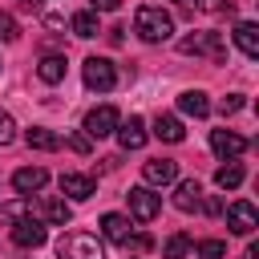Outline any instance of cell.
<instances>
[{
  "label": "cell",
  "instance_id": "cell-7",
  "mask_svg": "<svg viewBox=\"0 0 259 259\" xmlns=\"http://www.w3.org/2000/svg\"><path fill=\"white\" fill-rule=\"evenodd\" d=\"M125 198H130V214H134L138 223H150V219L162 210V198H158L154 190H146V186H134Z\"/></svg>",
  "mask_w": 259,
  "mask_h": 259
},
{
  "label": "cell",
  "instance_id": "cell-13",
  "mask_svg": "<svg viewBox=\"0 0 259 259\" xmlns=\"http://www.w3.org/2000/svg\"><path fill=\"white\" fill-rule=\"evenodd\" d=\"M142 174H146V182H154V186H170V182L178 178V162H170V158H154V162L142 166Z\"/></svg>",
  "mask_w": 259,
  "mask_h": 259
},
{
  "label": "cell",
  "instance_id": "cell-15",
  "mask_svg": "<svg viewBox=\"0 0 259 259\" xmlns=\"http://www.w3.org/2000/svg\"><path fill=\"white\" fill-rule=\"evenodd\" d=\"M198 202H202V186H198V178H182L178 186H174V206L178 210H198Z\"/></svg>",
  "mask_w": 259,
  "mask_h": 259
},
{
  "label": "cell",
  "instance_id": "cell-23",
  "mask_svg": "<svg viewBox=\"0 0 259 259\" xmlns=\"http://www.w3.org/2000/svg\"><path fill=\"white\" fill-rule=\"evenodd\" d=\"M69 28H73V32H77V36H85V40H89V36H97V32H101V28H97V12H77V16H73V20H69Z\"/></svg>",
  "mask_w": 259,
  "mask_h": 259
},
{
  "label": "cell",
  "instance_id": "cell-3",
  "mask_svg": "<svg viewBox=\"0 0 259 259\" xmlns=\"http://www.w3.org/2000/svg\"><path fill=\"white\" fill-rule=\"evenodd\" d=\"M178 49L186 57H210V61H227V49H223V36L219 32H190L178 40Z\"/></svg>",
  "mask_w": 259,
  "mask_h": 259
},
{
  "label": "cell",
  "instance_id": "cell-30",
  "mask_svg": "<svg viewBox=\"0 0 259 259\" xmlns=\"http://www.w3.org/2000/svg\"><path fill=\"white\" fill-rule=\"evenodd\" d=\"M194 8H198V12H219L223 0H194Z\"/></svg>",
  "mask_w": 259,
  "mask_h": 259
},
{
  "label": "cell",
  "instance_id": "cell-28",
  "mask_svg": "<svg viewBox=\"0 0 259 259\" xmlns=\"http://www.w3.org/2000/svg\"><path fill=\"white\" fill-rule=\"evenodd\" d=\"M243 109V93H231V97H223V113H239Z\"/></svg>",
  "mask_w": 259,
  "mask_h": 259
},
{
  "label": "cell",
  "instance_id": "cell-12",
  "mask_svg": "<svg viewBox=\"0 0 259 259\" xmlns=\"http://www.w3.org/2000/svg\"><path fill=\"white\" fill-rule=\"evenodd\" d=\"M101 235H105L109 243H130V239H134V227H130L125 214L109 210V214H101Z\"/></svg>",
  "mask_w": 259,
  "mask_h": 259
},
{
  "label": "cell",
  "instance_id": "cell-5",
  "mask_svg": "<svg viewBox=\"0 0 259 259\" xmlns=\"http://www.w3.org/2000/svg\"><path fill=\"white\" fill-rule=\"evenodd\" d=\"M117 109L113 105H97V109H89L85 113V138H109L113 130H117Z\"/></svg>",
  "mask_w": 259,
  "mask_h": 259
},
{
  "label": "cell",
  "instance_id": "cell-25",
  "mask_svg": "<svg viewBox=\"0 0 259 259\" xmlns=\"http://www.w3.org/2000/svg\"><path fill=\"white\" fill-rule=\"evenodd\" d=\"M186 251H190V239L186 235H170L166 239V259H182Z\"/></svg>",
  "mask_w": 259,
  "mask_h": 259
},
{
  "label": "cell",
  "instance_id": "cell-32",
  "mask_svg": "<svg viewBox=\"0 0 259 259\" xmlns=\"http://www.w3.org/2000/svg\"><path fill=\"white\" fill-rule=\"evenodd\" d=\"M117 4H121V0H93L97 12H117Z\"/></svg>",
  "mask_w": 259,
  "mask_h": 259
},
{
  "label": "cell",
  "instance_id": "cell-9",
  "mask_svg": "<svg viewBox=\"0 0 259 259\" xmlns=\"http://www.w3.org/2000/svg\"><path fill=\"white\" fill-rule=\"evenodd\" d=\"M210 150H214L219 158H239V154L247 150V138H239L235 130H214V134H210Z\"/></svg>",
  "mask_w": 259,
  "mask_h": 259
},
{
  "label": "cell",
  "instance_id": "cell-2",
  "mask_svg": "<svg viewBox=\"0 0 259 259\" xmlns=\"http://www.w3.org/2000/svg\"><path fill=\"white\" fill-rule=\"evenodd\" d=\"M57 255H61V259H105V247L97 243V235L69 231V235H61V243H57Z\"/></svg>",
  "mask_w": 259,
  "mask_h": 259
},
{
  "label": "cell",
  "instance_id": "cell-26",
  "mask_svg": "<svg viewBox=\"0 0 259 259\" xmlns=\"http://www.w3.org/2000/svg\"><path fill=\"white\" fill-rule=\"evenodd\" d=\"M0 40H8V45H12V40H20V24H16L8 12H0Z\"/></svg>",
  "mask_w": 259,
  "mask_h": 259
},
{
  "label": "cell",
  "instance_id": "cell-27",
  "mask_svg": "<svg viewBox=\"0 0 259 259\" xmlns=\"http://www.w3.org/2000/svg\"><path fill=\"white\" fill-rule=\"evenodd\" d=\"M12 138H16V121H12V113L0 109V146H8Z\"/></svg>",
  "mask_w": 259,
  "mask_h": 259
},
{
  "label": "cell",
  "instance_id": "cell-16",
  "mask_svg": "<svg viewBox=\"0 0 259 259\" xmlns=\"http://www.w3.org/2000/svg\"><path fill=\"white\" fill-rule=\"evenodd\" d=\"M235 45H239V53L243 57H259V24H251V20H239L235 24Z\"/></svg>",
  "mask_w": 259,
  "mask_h": 259
},
{
  "label": "cell",
  "instance_id": "cell-8",
  "mask_svg": "<svg viewBox=\"0 0 259 259\" xmlns=\"http://www.w3.org/2000/svg\"><path fill=\"white\" fill-rule=\"evenodd\" d=\"M227 227H231L235 235H251V231L259 227V210H255L251 202H231V206H227Z\"/></svg>",
  "mask_w": 259,
  "mask_h": 259
},
{
  "label": "cell",
  "instance_id": "cell-14",
  "mask_svg": "<svg viewBox=\"0 0 259 259\" xmlns=\"http://www.w3.org/2000/svg\"><path fill=\"white\" fill-rule=\"evenodd\" d=\"M45 182H49V170H40V166H24L12 174V186L20 194H36V190H45Z\"/></svg>",
  "mask_w": 259,
  "mask_h": 259
},
{
  "label": "cell",
  "instance_id": "cell-1",
  "mask_svg": "<svg viewBox=\"0 0 259 259\" xmlns=\"http://www.w3.org/2000/svg\"><path fill=\"white\" fill-rule=\"evenodd\" d=\"M134 28H138V36H142V40L162 45V40H170V32H174V16H170V12H162V8H154V4H142V8H138V16H134Z\"/></svg>",
  "mask_w": 259,
  "mask_h": 259
},
{
  "label": "cell",
  "instance_id": "cell-19",
  "mask_svg": "<svg viewBox=\"0 0 259 259\" xmlns=\"http://www.w3.org/2000/svg\"><path fill=\"white\" fill-rule=\"evenodd\" d=\"M65 69H69V65H65V57L49 53V57H45V61L36 65V77H40L45 85H57V81H65Z\"/></svg>",
  "mask_w": 259,
  "mask_h": 259
},
{
  "label": "cell",
  "instance_id": "cell-21",
  "mask_svg": "<svg viewBox=\"0 0 259 259\" xmlns=\"http://www.w3.org/2000/svg\"><path fill=\"white\" fill-rule=\"evenodd\" d=\"M24 142H28V150H61V134L45 130V125H32L24 134Z\"/></svg>",
  "mask_w": 259,
  "mask_h": 259
},
{
  "label": "cell",
  "instance_id": "cell-17",
  "mask_svg": "<svg viewBox=\"0 0 259 259\" xmlns=\"http://www.w3.org/2000/svg\"><path fill=\"white\" fill-rule=\"evenodd\" d=\"M73 219V206L65 198H45L40 202V223H53V227H65Z\"/></svg>",
  "mask_w": 259,
  "mask_h": 259
},
{
  "label": "cell",
  "instance_id": "cell-4",
  "mask_svg": "<svg viewBox=\"0 0 259 259\" xmlns=\"http://www.w3.org/2000/svg\"><path fill=\"white\" fill-rule=\"evenodd\" d=\"M81 73H85V85L97 89V93H109V89L117 85V69H113V61H105V57H89Z\"/></svg>",
  "mask_w": 259,
  "mask_h": 259
},
{
  "label": "cell",
  "instance_id": "cell-31",
  "mask_svg": "<svg viewBox=\"0 0 259 259\" xmlns=\"http://www.w3.org/2000/svg\"><path fill=\"white\" fill-rule=\"evenodd\" d=\"M198 210H206V214H219V210H223V202H219V198H206V202H198Z\"/></svg>",
  "mask_w": 259,
  "mask_h": 259
},
{
  "label": "cell",
  "instance_id": "cell-22",
  "mask_svg": "<svg viewBox=\"0 0 259 259\" xmlns=\"http://www.w3.org/2000/svg\"><path fill=\"white\" fill-rule=\"evenodd\" d=\"M243 178H247V170H243L239 162H227V166H219V170H214V182H219L223 190H235Z\"/></svg>",
  "mask_w": 259,
  "mask_h": 259
},
{
  "label": "cell",
  "instance_id": "cell-20",
  "mask_svg": "<svg viewBox=\"0 0 259 259\" xmlns=\"http://www.w3.org/2000/svg\"><path fill=\"white\" fill-rule=\"evenodd\" d=\"M178 109L190 113V117H206V113H210V101H206L202 89H186V93L178 97Z\"/></svg>",
  "mask_w": 259,
  "mask_h": 259
},
{
  "label": "cell",
  "instance_id": "cell-18",
  "mask_svg": "<svg viewBox=\"0 0 259 259\" xmlns=\"http://www.w3.org/2000/svg\"><path fill=\"white\" fill-rule=\"evenodd\" d=\"M154 138H162V142H182L186 130H182V121H178L174 113H158V117H154Z\"/></svg>",
  "mask_w": 259,
  "mask_h": 259
},
{
  "label": "cell",
  "instance_id": "cell-10",
  "mask_svg": "<svg viewBox=\"0 0 259 259\" xmlns=\"http://www.w3.org/2000/svg\"><path fill=\"white\" fill-rule=\"evenodd\" d=\"M61 194H69L73 202H85L97 194V182L89 174H61Z\"/></svg>",
  "mask_w": 259,
  "mask_h": 259
},
{
  "label": "cell",
  "instance_id": "cell-6",
  "mask_svg": "<svg viewBox=\"0 0 259 259\" xmlns=\"http://www.w3.org/2000/svg\"><path fill=\"white\" fill-rule=\"evenodd\" d=\"M45 239H49V231H45V223H40V219L24 214V219H16V223H12V243H16V247H28V251H32V247H40Z\"/></svg>",
  "mask_w": 259,
  "mask_h": 259
},
{
  "label": "cell",
  "instance_id": "cell-29",
  "mask_svg": "<svg viewBox=\"0 0 259 259\" xmlns=\"http://www.w3.org/2000/svg\"><path fill=\"white\" fill-rule=\"evenodd\" d=\"M69 146H73L77 154H89V138H85V134H69Z\"/></svg>",
  "mask_w": 259,
  "mask_h": 259
},
{
  "label": "cell",
  "instance_id": "cell-11",
  "mask_svg": "<svg viewBox=\"0 0 259 259\" xmlns=\"http://www.w3.org/2000/svg\"><path fill=\"white\" fill-rule=\"evenodd\" d=\"M117 142H121V150H142L146 146V121L142 117H130V121H117Z\"/></svg>",
  "mask_w": 259,
  "mask_h": 259
},
{
  "label": "cell",
  "instance_id": "cell-24",
  "mask_svg": "<svg viewBox=\"0 0 259 259\" xmlns=\"http://www.w3.org/2000/svg\"><path fill=\"white\" fill-rule=\"evenodd\" d=\"M194 255H198V259H223V255H227V243H223V239H202V243L194 247Z\"/></svg>",
  "mask_w": 259,
  "mask_h": 259
}]
</instances>
